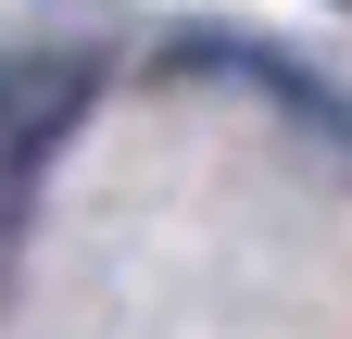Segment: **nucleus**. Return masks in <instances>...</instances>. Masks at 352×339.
I'll list each match as a JSON object with an SVG mask.
<instances>
[{
    "instance_id": "nucleus-1",
    "label": "nucleus",
    "mask_w": 352,
    "mask_h": 339,
    "mask_svg": "<svg viewBox=\"0 0 352 339\" xmlns=\"http://www.w3.org/2000/svg\"><path fill=\"white\" fill-rule=\"evenodd\" d=\"M76 113H88V63H38V51L0 63V251L25 239L38 176H51V151L76 139Z\"/></svg>"
}]
</instances>
